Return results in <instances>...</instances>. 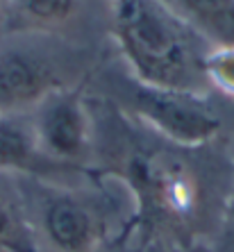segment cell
Segmentation results:
<instances>
[{"instance_id":"cell-1","label":"cell","mask_w":234,"mask_h":252,"mask_svg":"<svg viewBox=\"0 0 234 252\" xmlns=\"http://www.w3.org/2000/svg\"><path fill=\"white\" fill-rule=\"evenodd\" d=\"M111 36L116 39L132 77L159 89L191 91L207 82L202 59L209 41L164 0H107Z\"/></svg>"},{"instance_id":"cell-2","label":"cell","mask_w":234,"mask_h":252,"mask_svg":"<svg viewBox=\"0 0 234 252\" xmlns=\"http://www.w3.org/2000/svg\"><path fill=\"white\" fill-rule=\"evenodd\" d=\"M187 148L132 146L111 170L136 200L134 225L146 236H189L205 211V182Z\"/></svg>"},{"instance_id":"cell-3","label":"cell","mask_w":234,"mask_h":252,"mask_svg":"<svg viewBox=\"0 0 234 252\" xmlns=\"http://www.w3.org/2000/svg\"><path fill=\"white\" fill-rule=\"evenodd\" d=\"M66 59L59 46L39 32H14L0 41V114L36 107L59 89H68Z\"/></svg>"},{"instance_id":"cell-4","label":"cell","mask_w":234,"mask_h":252,"mask_svg":"<svg viewBox=\"0 0 234 252\" xmlns=\"http://www.w3.org/2000/svg\"><path fill=\"white\" fill-rule=\"evenodd\" d=\"M125 102L162 139L177 148L205 146L221 129L218 114L200 94L148 87L132 77L125 84Z\"/></svg>"},{"instance_id":"cell-5","label":"cell","mask_w":234,"mask_h":252,"mask_svg":"<svg viewBox=\"0 0 234 252\" xmlns=\"http://www.w3.org/2000/svg\"><path fill=\"white\" fill-rule=\"evenodd\" d=\"M32 132L41 153L59 164L84 166L91 148V118L82 89H59L34 107Z\"/></svg>"},{"instance_id":"cell-6","label":"cell","mask_w":234,"mask_h":252,"mask_svg":"<svg viewBox=\"0 0 234 252\" xmlns=\"http://www.w3.org/2000/svg\"><path fill=\"white\" fill-rule=\"evenodd\" d=\"M0 173L21 177H91L96 182V173L87 166H70L53 161L41 153L32 132V123H25L16 114H0Z\"/></svg>"},{"instance_id":"cell-7","label":"cell","mask_w":234,"mask_h":252,"mask_svg":"<svg viewBox=\"0 0 234 252\" xmlns=\"http://www.w3.org/2000/svg\"><path fill=\"white\" fill-rule=\"evenodd\" d=\"M41 223L48 241L62 252H89L100 239L98 214L75 193L50 191L41 205Z\"/></svg>"},{"instance_id":"cell-8","label":"cell","mask_w":234,"mask_h":252,"mask_svg":"<svg viewBox=\"0 0 234 252\" xmlns=\"http://www.w3.org/2000/svg\"><path fill=\"white\" fill-rule=\"evenodd\" d=\"M82 0H9L7 2V30L14 32H39L62 28L77 14Z\"/></svg>"},{"instance_id":"cell-9","label":"cell","mask_w":234,"mask_h":252,"mask_svg":"<svg viewBox=\"0 0 234 252\" xmlns=\"http://www.w3.org/2000/svg\"><path fill=\"white\" fill-rule=\"evenodd\" d=\"M207 41L234 46V0H164Z\"/></svg>"},{"instance_id":"cell-10","label":"cell","mask_w":234,"mask_h":252,"mask_svg":"<svg viewBox=\"0 0 234 252\" xmlns=\"http://www.w3.org/2000/svg\"><path fill=\"white\" fill-rule=\"evenodd\" d=\"M12 175L0 173V252H41Z\"/></svg>"},{"instance_id":"cell-11","label":"cell","mask_w":234,"mask_h":252,"mask_svg":"<svg viewBox=\"0 0 234 252\" xmlns=\"http://www.w3.org/2000/svg\"><path fill=\"white\" fill-rule=\"evenodd\" d=\"M202 73L209 84L234 95V46H211L202 59Z\"/></svg>"},{"instance_id":"cell-12","label":"cell","mask_w":234,"mask_h":252,"mask_svg":"<svg viewBox=\"0 0 234 252\" xmlns=\"http://www.w3.org/2000/svg\"><path fill=\"white\" fill-rule=\"evenodd\" d=\"M225 223H228V229H234V191L228 198V209H225Z\"/></svg>"},{"instance_id":"cell-13","label":"cell","mask_w":234,"mask_h":252,"mask_svg":"<svg viewBox=\"0 0 234 252\" xmlns=\"http://www.w3.org/2000/svg\"><path fill=\"white\" fill-rule=\"evenodd\" d=\"M7 2L9 0H0V41H2V32L7 30Z\"/></svg>"}]
</instances>
